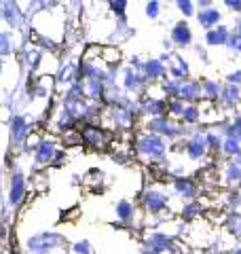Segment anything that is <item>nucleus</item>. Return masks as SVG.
<instances>
[{
  "instance_id": "obj_1",
  "label": "nucleus",
  "mask_w": 241,
  "mask_h": 254,
  "mask_svg": "<svg viewBox=\"0 0 241 254\" xmlns=\"http://www.w3.org/2000/svg\"><path fill=\"white\" fill-rule=\"evenodd\" d=\"M63 244V237L61 235H55V233H45V235H38V237H32L28 242L30 250L36 252V254H45L47 250L51 248H58V246Z\"/></svg>"
},
{
  "instance_id": "obj_2",
  "label": "nucleus",
  "mask_w": 241,
  "mask_h": 254,
  "mask_svg": "<svg viewBox=\"0 0 241 254\" xmlns=\"http://www.w3.org/2000/svg\"><path fill=\"white\" fill-rule=\"evenodd\" d=\"M140 148H142V153H146L150 157H161V155L165 153L163 140L157 138V136H144L140 140Z\"/></svg>"
},
{
  "instance_id": "obj_3",
  "label": "nucleus",
  "mask_w": 241,
  "mask_h": 254,
  "mask_svg": "<svg viewBox=\"0 0 241 254\" xmlns=\"http://www.w3.org/2000/svg\"><path fill=\"white\" fill-rule=\"evenodd\" d=\"M80 138H83L87 144L102 146L104 140H106V133H104L100 127H95V125H87V127H83V131H80Z\"/></svg>"
},
{
  "instance_id": "obj_4",
  "label": "nucleus",
  "mask_w": 241,
  "mask_h": 254,
  "mask_svg": "<svg viewBox=\"0 0 241 254\" xmlns=\"http://www.w3.org/2000/svg\"><path fill=\"white\" fill-rule=\"evenodd\" d=\"M23 190H26V182H23V176L21 174H15L13 180H11V203H19V199L23 197Z\"/></svg>"
},
{
  "instance_id": "obj_5",
  "label": "nucleus",
  "mask_w": 241,
  "mask_h": 254,
  "mask_svg": "<svg viewBox=\"0 0 241 254\" xmlns=\"http://www.w3.org/2000/svg\"><path fill=\"white\" fill-rule=\"evenodd\" d=\"M144 205H146L150 212H159L165 205V195H161V193H146V197H144Z\"/></svg>"
},
{
  "instance_id": "obj_6",
  "label": "nucleus",
  "mask_w": 241,
  "mask_h": 254,
  "mask_svg": "<svg viewBox=\"0 0 241 254\" xmlns=\"http://www.w3.org/2000/svg\"><path fill=\"white\" fill-rule=\"evenodd\" d=\"M53 153H55V146L51 144V142H40V146L36 150V161L38 163H47L53 157Z\"/></svg>"
},
{
  "instance_id": "obj_7",
  "label": "nucleus",
  "mask_w": 241,
  "mask_h": 254,
  "mask_svg": "<svg viewBox=\"0 0 241 254\" xmlns=\"http://www.w3.org/2000/svg\"><path fill=\"white\" fill-rule=\"evenodd\" d=\"M174 41L180 43V45H188L190 43V30H188V26L184 21L174 28Z\"/></svg>"
},
{
  "instance_id": "obj_8",
  "label": "nucleus",
  "mask_w": 241,
  "mask_h": 254,
  "mask_svg": "<svg viewBox=\"0 0 241 254\" xmlns=\"http://www.w3.org/2000/svg\"><path fill=\"white\" fill-rule=\"evenodd\" d=\"M176 95H178V98H195V95L199 93V85H195V83H182V85H178L176 87Z\"/></svg>"
},
{
  "instance_id": "obj_9",
  "label": "nucleus",
  "mask_w": 241,
  "mask_h": 254,
  "mask_svg": "<svg viewBox=\"0 0 241 254\" xmlns=\"http://www.w3.org/2000/svg\"><path fill=\"white\" fill-rule=\"evenodd\" d=\"M218 19H220V15L214 9H205V11L199 13V21H201V26H205V28H212Z\"/></svg>"
},
{
  "instance_id": "obj_10",
  "label": "nucleus",
  "mask_w": 241,
  "mask_h": 254,
  "mask_svg": "<svg viewBox=\"0 0 241 254\" xmlns=\"http://www.w3.org/2000/svg\"><path fill=\"white\" fill-rule=\"evenodd\" d=\"M227 38H229V30L227 28H216L214 32H207V43L210 45L227 43Z\"/></svg>"
},
{
  "instance_id": "obj_11",
  "label": "nucleus",
  "mask_w": 241,
  "mask_h": 254,
  "mask_svg": "<svg viewBox=\"0 0 241 254\" xmlns=\"http://www.w3.org/2000/svg\"><path fill=\"white\" fill-rule=\"evenodd\" d=\"M176 189H178V193L184 195V197H192V195H195V185H192L190 180H184V178L176 180Z\"/></svg>"
},
{
  "instance_id": "obj_12",
  "label": "nucleus",
  "mask_w": 241,
  "mask_h": 254,
  "mask_svg": "<svg viewBox=\"0 0 241 254\" xmlns=\"http://www.w3.org/2000/svg\"><path fill=\"white\" fill-rule=\"evenodd\" d=\"M28 133V127H26V121L21 117H15L13 119V138L15 140H21L23 136Z\"/></svg>"
},
{
  "instance_id": "obj_13",
  "label": "nucleus",
  "mask_w": 241,
  "mask_h": 254,
  "mask_svg": "<svg viewBox=\"0 0 241 254\" xmlns=\"http://www.w3.org/2000/svg\"><path fill=\"white\" fill-rule=\"evenodd\" d=\"M144 70H146V74L152 76V78L165 74V70H163V66H161V62H148L146 66H144Z\"/></svg>"
},
{
  "instance_id": "obj_14",
  "label": "nucleus",
  "mask_w": 241,
  "mask_h": 254,
  "mask_svg": "<svg viewBox=\"0 0 241 254\" xmlns=\"http://www.w3.org/2000/svg\"><path fill=\"white\" fill-rule=\"evenodd\" d=\"M117 214H119V218H123V220H129L133 216V208H131V203L129 201H120L117 205Z\"/></svg>"
},
{
  "instance_id": "obj_15",
  "label": "nucleus",
  "mask_w": 241,
  "mask_h": 254,
  "mask_svg": "<svg viewBox=\"0 0 241 254\" xmlns=\"http://www.w3.org/2000/svg\"><path fill=\"white\" fill-rule=\"evenodd\" d=\"M13 53V43L9 34H0V55H9Z\"/></svg>"
},
{
  "instance_id": "obj_16",
  "label": "nucleus",
  "mask_w": 241,
  "mask_h": 254,
  "mask_svg": "<svg viewBox=\"0 0 241 254\" xmlns=\"http://www.w3.org/2000/svg\"><path fill=\"white\" fill-rule=\"evenodd\" d=\"M203 140H192L190 142V146H188V155L192 157V159H197V157H201L203 155Z\"/></svg>"
},
{
  "instance_id": "obj_17",
  "label": "nucleus",
  "mask_w": 241,
  "mask_h": 254,
  "mask_svg": "<svg viewBox=\"0 0 241 254\" xmlns=\"http://www.w3.org/2000/svg\"><path fill=\"white\" fill-rule=\"evenodd\" d=\"M6 6V11H4V17H6V21H11L13 26L17 23V17H19V13H17V9H15V4H4Z\"/></svg>"
},
{
  "instance_id": "obj_18",
  "label": "nucleus",
  "mask_w": 241,
  "mask_h": 254,
  "mask_svg": "<svg viewBox=\"0 0 241 254\" xmlns=\"http://www.w3.org/2000/svg\"><path fill=\"white\" fill-rule=\"evenodd\" d=\"M72 74H76V68L74 66H66V68H63V72H61V83H72V81H74V76H72Z\"/></svg>"
},
{
  "instance_id": "obj_19",
  "label": "nucleus",
  "mask_w": 241,
  "mask_h": 254,
  "mask_svg": "<svg viewBox=\"0 0 241 254\" xmlns=\"http://www.w3.org/2000/svg\"><path fill=\"white\" fill-rule=\"evenodd\" d=\"M224 144H227V146H224V148H227V153H231V155H237L239 153V142L235 138H229Z\"/></svg>"
},
{
  "instance_id": "obj_20",
  "label": "nucleus",
  "mask_w": 241,
  "mask_h": 254,
  "mask_svg": "<svg viewBox=\"0 0 241 254\" xmlns=\"http://www.w3.org/2000/svg\"><path fill=\"white\" fill-rule=\"evenodd\" d=\"M125 85H127V87H131V89H133V87H138V85H140V81L135 78V74H133V72H127V76H125Z\"/></svg>"
},
{
  "instance_id": "obj_21",
  "label": "nucleus",
  "mask_w": 241,
  "mask_h": 254,
  "mask_svg": "<svg viewBox=\"0 0 241 254\" xmlns=\"http://www.w3.org/2000/svg\"><path fill=\"white\" fill-rule=\"evenodd\" d=\"M74 252H76V254H89V244H87V242L74 244Z\"/></svg>"
},
{
  "instance_id": "obj_22",
  "label": "nucleus",
  "mask_w": 241,
  "mask_h": 254,
  "mask_svg": "<svg viewBox=\"0 0 241 254\" xmlns=\"http://www.w3.org/2000/svg\"><path fill=\"white\" fill-rule=\"evenodd\" d=\"M170 108H172V113H174V115H184V106H182V102H172Z\"/></svg>"
},
{
  "instance_id": "obj_23",
  "label": "nucleus",
  "mask_w": 241,
  "mask_h": 254,
  "mask_svg": "<svg viewBox=\"0 0 241 254\" xmlns=\"http://www.w3.org/2000/svg\"><path fill=\"white\" fill-rule=\"evenodd\" d=\"M178 6L182 9L184 15H190V13H192V2H186V0H182V2H178Z\"/></svg>"
},
{
  "instance_id": "obj_24",
  "label": "nucleus",
  "mask_w": 241,
  "mask_h": 254,
  "mask_svg": "<svg viewBox=\"0 0 241 254\" xmlns=\"http://www.w3.org/2000/svg\"><path fill=\"white\" fill-rule=\"evenodd\" d=\"M146 11H148L150 17H157V13H159V4H157V2H150V4L146 6Z\"/></svg>"
},
{
  "instance_id": "obj_25",
  "label": "nucleus",
  "mask_w": 241,
  "mask_h": 254,
  "mask_svg": "<svg viewBox=\"0 0 241 254\" xmlns=\"http://www.w3.org/2000/svg\"><path fill=\"white\" fill-rule=\"evenodd\" d=\"M184 119H188V121H195V119H197V110L195 108H186V110H184Z\"/></svg>"
},
{
  "instance_id": "obj_26",
  "label": "nucleus",
  "mask_w": 241,
  "mask_h": 254,
  "mask_svg": "<svg viewBox=\"0 0 241 254\" xmlns=\"http://www.w3.org/2000/svg\"><path fill=\"white\" fill-rule=\"evenodd\" d=\"M26 58H30V66H36V64H38V58H40V55H38V51H30V53L26 55Z\"/></svg>"
},
{
  "instance_id": "obj_27",
  "label": "nucleus",
  "mask_w": 241,
  "mask_h": 254,
  "mask_svg": "<svg viewBox=\"0 0 241 254\" xmlns=\"http://www.w3.org/2000/svg\"><path fill=\"white\" fill-rule=\"evenodd\" d=\"M110 6H112V9H115L117 13H123V9H125V6H127V2H112Z\"/></svg>"
},
{
  "instance_id": "obj_28",
  "label": "nucleus",
  "mask_w": 241,
  "mask_h": 254,
  "mask_svg": "<svg viewBox=\"0 0 241 254\" xmlns=\"http://www.w3.org/2000/svg\"><path fill=\"white\" fill-rule=\"evenodd\" d=\"M205 89H207V91H210V93H207V95H216V91H218V87H216L214 83H205Z\"/></svg>"
},
{
  "instance_id": "obj_29",
  "label": "nucleus",
  "mask_w": 241,
  "mask_h": 254,
  "mask_svg": "<svg viewBox=\"0 0 241 254\" xmlns=\"http://www.w3.org/2000/svg\"><path fill=\"white\" fill-rule=\"evenodd\" d=\"M227 6H233V11H241V2H227Z\"/></svg>"
},
{
  "instance_id": "obj_30",
  "label": "nucleus",
  "mask_w": 241,
  "mask_h": 254,
  "mask_svg": "<svg viewBox=\"0 0 241 254\" xmlns=\"http://www.w3.org/2000/svg\"><path fill=\"white\" fill-rule=\"evenodd\" d=\"M231 81H235V83H237V81H241V74H239V72H235V74H233Z\"/></svg>"
},
{
  "instance_id": "obj_31",
  "label": "nucleus",
  "mask_w": 241,
  "mask_h": 254,
  "mask_svg": "<svg viewBox=\"0 0 241 254\" xmlns=\"http://www.w3.org/2000/svg\"><path fill=\"white\" fill-rule=\"evenodd\" d=\"M235 254H241V250H239V252H235Z\"/></svg>"
},
{
  "instance_id": "obj_32",
  "label": "nucleus",
  "mask_w": 241,
  "mask_h": 254,
  "mask_svg": "<svg viewBox=\"0 0 241 254\" xmlns=\"http://www.w3.org/2000/svg\"><path fill=\"white\" fill-rule=\"evenodd\" d=\"M239 49H241V45H239Z\"/></svg>"
}]
</instances>
